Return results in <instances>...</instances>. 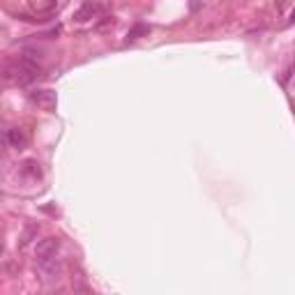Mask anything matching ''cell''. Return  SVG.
<instances>
[{
	"mask_svg": "<svg viewBox=\"0 0 295 295\" xmlns=\"http://www.w3.org/2000/svg\"><path fill=\"white\" fill-rule=\"evenodd\" d=\"M58 247H60L58 238H44V240L37 245V249H35V256H37V261L55 256V254H58Z\"/></svg>",
	"mask_w": 295,
	"mask_h": 295,
	"instance_id": "3",
	"label": "cell"
},
{
	"mask_svg": "<svg viewBox=\"0 0 295 295\" xmlns=\"http://www.w3.org/2000/svg\"><path fill=\"white\" fill-rule=\"evenodd\" d=\"M148 30H150V28H148L145 23H136V26L129 30V35H127V42H134V39H138L141 35H145Z\"/></svg>",
	"mask_w": 295,
	"mask_h": 295,
	"instance_id": "6",
	"label": "cell"
},
{
	"mask_svg": "<svg viewBox=\"0 0 295 295\" xmlns=\"http://www.w3.org/2000/svg\"><path fill=\"white\" fill-rule=\"evenodd\" d=\"M290 23H295V10H293V17H290Z\"/></svg>",
	"mask_w": 295,
	"mask_h": 295,
	"instance_id": "10",
	"label": "cell"
},
{
	"mask_svg": "<svg viewBox=\"0 0 295 295\" xmlns=\"http://www.w3.org/2000/svg\"><path fill=\"white\" fill-rule=\"evenodd\" d=\"M198 5H201V0H191V5H189V7H191V12H196V10H198Z\"/></svg>",
	"mask_w": 295,
	"mask_h": 295,
	"instance_id": "9",
	"label": "cell"
},
{
	"mask_svg": "<svg viewBox=\"0 0 295 295\" xmlns=\"http://www.w3.org/2000/svg\"><path fill=\"white\" fill-rule=\"evenodd\" d=\"M95 12H97V7H93L90 3H86V5L77 12V17H74V19H77V21H86V17H93Z\"/></svg>",
	"mask_w": 295,
	"mask_h": 295,
	"instance_id": "8",
	"label": "cell"
},
{
	"mask_svg": "<svg viewBox=\"0 0 295 295\" xmlns=\"http://www.w3.org/2000/svg\"><path fill=\"white\" fill-rule=\"evenodd\" d=\"M23 173H28L30 178H33V180H37L39 175H42V171H39L37 162H26V164H23Z\"/></svg>",
	"mask_w": 295,
	"mask_h": 295,
	"instance_id": "7",
	"label": "cell"
},
{
	"mask_svg": "<svg viewBox=\"0 0 295 295\" xmlns=\"http://www.w3.org/2000/svg\"><path fill=\"white\" fill-rule=\"evenodd\" d=\"M39 74H42L39 65L30 58H26V55H21L17 62H10L5 67V79L7 81H17L19 86H28V83L37 81Z\"/></svg>",
	"mask_w": 295,
	"mask_h": 295,
	"instance_id": "1",
	"label": "cell"
},
{
	"mask_svg": "<svg viewBox=\"0 0 295 295\" xmlns=\"http://www.w3.org/2000/svg\"><path fill=\"white\" fill-rule=\"evenodd\" d=\"M30 99H33L37 106H42L44 111H53L55 109V93L53 90H37V93L30 95Z\"/></svg>",
	"mask_w": 295,
	"mask_h": 295,
	"instance_id": "4",
	"label": "cell"
},
{
	"mask_svg": "<svg viewBox=\"0 0 295 295\" xmlns=\"http://www.w3.org/2000/svg\"><path fill=\"white\" fill-rule=\"evenodd\" d=\"M7 143H10V148H14V150H23L26 143H28L26 131H23L21 127H12V129H7Z\"/></svg>",
	"mask_w": 295,
	"mask_h": 295,
	"instance_id": "5",
	"label": "cell"
},
{
	"mask_svg": "<svg viewBox=\"0 0 295 295\" xmlns=\"http://www.w3.org/2000/svg\"><path fill=\"white\" fill-rule=\"evenodd\" d=\"M37 270L46 281H58L62 277V261L58 258V254L49 258H42V261H37Z\"/></svg>",
	"mask_w": 295,
	"mask_h": 295,
	"instance_id": "2",
	"label": "cell"
}]
</instances>
